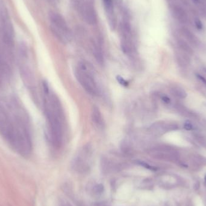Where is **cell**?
<instances>
[{"instance_id":"20","label":"cell","mask_w":206,"mask_h":206,"mask_svg":"<svg viewBox=\"0 0 206 206\" xmlns=\"http://www.w3.org/2000/svg\"><path fill=\"white\" fill-rule=\"evenodd\" d=\"M194 1H198V0H194Z\"/></svg>"},{"instance_id":"5","label":"cell","mask_w":206,"mask_h":206,"mask_svg":"<svg viewBox=\"0 0 206 206\" xmlns=\"http://www.w3.org/2000/svg\"><path fill=\"white\" fill-rule=\"evenodd\" d=\"M1 36L2 43L1 51L13 60V49L15 47V34L12 24L7 11L2 9L0 12Z\"/></svg>"},{"instance_id":"10","label":"cell","mask_w":206,"mask_h":206,"mask_svg":"<svg viewBox=\"0 0 206 206\" xmlns=\"http://www.w3.org/2000/svg\"><path fill=\"white\" fill-rule=\"evenodd\" d=\"M92 121L97 128L101 129L103 127V117L100 110L97 106L93 107L92 110Z\"/></svg>"},{"instance_id":"17","label":"cell","mask_w":206,"mask_h":206,"mask_svg":"<svg viewBox=\"0 0 206 206\" xmlns=\"http://www.w3.org/2000/svg\"><path fill=\"white\" fill-rule=\"evenodd\" d=\"M141 165H142V166H145V168H146L147 169H149V170H157V169H156V168H154V167H153V166H151L148 165V164H146V163H143V162H141Z\"/></svg>"},{"instance_id":"1","label":"cell","mask_w":206,"mask_h":206,"mask_svg":"<svg viewBox=\"0 0 206 206\" xmlns=\"http://www.w3.org/2000/svg\"><path fill=\"white\" fill-rule=\"evenodd\" d=\"M0 134L14 150L23 156L32 149V137L28 115L14 99L4 103L0 101Z\"/></svg>"},{"instance_id":"15","label":"cell","mask_w":206,"mask_h":206,"mask_svg":"<svg viewBox=\"0 0 206 206\" xmlns=\"http://www.w3.org/2000/svg\"><path fill=\"white\" fill-rule=\"evenodd\" d=\"M195 24L196 27L198 30H201V29L203 28V24H202L201 21L199 19L196 18V19H195Z\"/></svg>"},{"instance_id":"3","label":"cell","mask_w":206,"mask_h":206,"mask_svg":"<svg viewBox=\"0 0 206 206\" xmlns=\"http://www.w3.org/2000/svg\"><path fill=\"white\" fill-rule=\"evenodd\" d=\"M28 50L25 45H21L18 52V64L19 71L25 87L30 90L32 93L35 94L36 90L35 78L29 61Z\"/></svg>"},{"instance_id":"4","label":"cell","mask_w":206,"mask_h":206,"mask_svg":"<svg viewBox=\"0 0 206 206\" xmlns=\"http://www.w3.org/2000/svg\"><path fill=\"white\" fill-rule=\"evenodd\" d=\"M75 75L80 85L88 94L92 95L99 94L94 71L88 63L79 62L75 70Z\"/></svg>"},{"instance_id":"19","label":"cell","mask_w":206,"mask_h":206,"mask_svg":"<svg viewBox=\"0 0 206 206\" xmlns=\"http://www.w3.org/2000/svg\"><path fill=\"white\" fill-rule=\"evenodd\" d=\"M204 180H205V181L206 182V174L205 175V176H204Z\"/></svg>"},{"instance_id":"13","label":"cell","mask_w":206,"mask_h":206,"mask_svg":"<svg viewBox=\"0 0 206 206\" xmlns=\"http://www.w3.org/2000/svg\"><path fill=\"white\" fill-rule=\"evenodd\" d=\"M172 93L175 96L180 98H184L187 97L186 92L182 89L179 87H175L172 89Z\"/></svg>"},{"instance_id":"6","label":"cell","mask_w":206,"mask_h":206,"mask_svg":"<svg viewBox=\"0 0 206 206\" xmlns=\"http://www.w3.org/2000/svg\"><path fill=\"white\" fill-rule=\"evenodd\" d=\"M49 19L53 33L63 43L68 42L71 39V33L65 19L59 13L54 12L49 13Z\"/></svg>"},{"instance_id":"18","label":"cell","mask_w":206,"mask_h":206,"mask_svg":"<svg viewBox=\"0 0 206 206\" xmlns=\"http://www.w3.org/2000/svg\"><path fill=\"white\" fill-rule=\"evenodd\" d=\"M196 77H197L200 81H201L204 84H206V79L204 77H203V76H201V75H199V74H197V75H196Z\"/></svg>"},{"instance_id":"2","label":"cell","mask_w":206,"mask_h":206,"mask_svg":"<svg viewBox=\"0 0 206 206\" xmlns=\"http://www.w3.org/2000/svg\"><path fill=\"white\" fill-rule=\"evenodd\" d=\"M44 109L47 124L49 138L54 147L61 146L63 136L64 113L61 101L50 90L46 82L43 83Z\"/></svg>"},{"instance_id":"7","label":"cell","mask_w":206,"mask_h":206,"mask_svg":"<svg viewBox=\"0 0 206 206\" xmlns=\"http://www.w3.org/2000/svg\"><path fill=\"white\" fill-rule=\"evenodd\" d=\"M74 4L85 21L90 24L97 23V15L94 8L87 2L82 0H74Z\"/></svg>"},{"instance_id":"16","label":"cell","mask_w":206,"mask_h":206,"mask_svg":"<svg viewBox=\"0 0 206 206\" xmlns=\"http://www.w3.org/2000/svg\"><path fill=\"white\" fill-rule=\"evenodd\" d=\"M162 101L166 104H170V99L168 97L166 96V95H164L163 97H162L161 98Z\"/></svg>"},{"instance_id":"14","label":"cell","mask_w":206,"mask_h":206,"mask_svg":"<svg viewBox=\"0 0 206 206\" xmlns=\"http://www.w3.org/2000/svg\"><path fill=\"white\" fill-rule=\"evenodd\" d=\"M184 128L186 130L190 131V130H192L194 129V126H193V125L191 122H186L184 124Z\"/></svg>"},{"instance_id":"8","label":"cell","mask_w":206,"mask_h":206,"mask_svg":"<svg viewBox=\"0 0 206 206\" xmlns=\"http://www.w3.org/2000/svg\"><path fill=\"white\" fill-rule=\"evenodd\" d=\"M179 128V126L174 123L165 122H156L153 124L149 128L148 131L152 135L160 136L167 132L174 131Z\"/></svg>"},{"instance_id":"11","label":"cell","mask_w":206,"mask_h":206,"mask_svg":"<svg viewBox=\"0 0 206 206\" xmlns=\"http://www.w3.org/2000/svg\"><path fill=\"white\" fill-rule=\"evenodd\" d=\"M182 35L186 37V39L194 46H198L199 45L198 39L194 34L186 28H182L181 30Z\"/></svg>"},{"instance_id":"12","label":"cell","mask_w":206,"mask_h":206,"mask_svg":"<svg viewBox=\"0 0 206 206\" xmlns=\"http://www.w3.org/2000/svg\"><path fill=\"white\" fill-rule=\"evenodd\" d=\"M177 44L180 48L181 49V50L183 52L187 53V54H192V49L186 41L183 39H179L177 41Z\"/></svg>"},{"instance_id":"9","label":"cell","mask_w":206,"mask_h":206,"mask_svg":"<svg viewBox=\"0 0 206 206\" xmlns=\"http://www.w3.org/2000/svg\"><path fill=\"white\" fill-rule=\"evenodd\" d=\"M172 12L174 16L182 24L187 22V16L186 13L182 7L177 4H172Z\"/></svg>"}]
</instances>
